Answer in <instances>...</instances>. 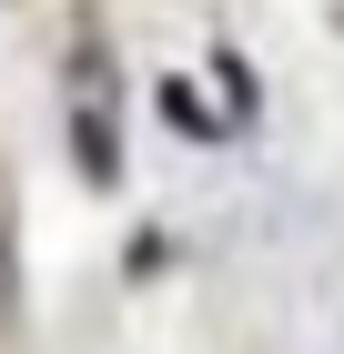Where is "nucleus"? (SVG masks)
I'll return each instance as SVG.
<instances>
[{
	"label": "nucleus",
	"instance_id": "obj_1",
	"mask_svg": "<svg viewBox=\"0 0 344 354\" xmlns=\"http://www.w3.org/2000/svg\"><path fill=\"white\" fill-rule=\"evenodd\" d=\"M71 142H81V172L91 183L122 172V91H111V51L102 41L71 51Z\"/></svg>",
	"mask_w": 344,
	"mask_h": 354
}]
</instances>
